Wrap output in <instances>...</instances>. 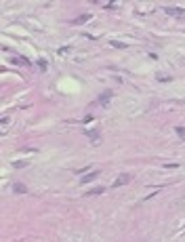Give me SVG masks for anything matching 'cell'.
<instances>
[{
  "label": "cell",
  "mask_w": 185,
  "mask_h": 242,
  "mask_svg": "<svg viewBox=\"0 0 185 242\" xmlns=\"http://www.w3.org/2000/svg\"><path fill=\"white\" fill-rule=\"evenodd\" d=\"M164 13L170 17H177V19L185 17V9H181V7H164Z\"/></svg>",
  "instance_id": "1"
},
{
  "label": "cell",
  "mask_w": 185,
  "mask_h": 242,
  "mask_svg": "<svg viewBox=\"0 0 185 242\" xmlns=\"http://www.w3.org/2000/svg\"><path fill=\"white\" fill-rule=\"evenodd\" d=\"M111 97H114V91H109V88H107V91H105V93L99 97V105H101V107H107V105H109V99H111Z\"/></svg>",
  "instance_id": "2"
},
{
  "label": "cell",
  "mask_w": 185,
  "mask_h": 242,
  "mask_svg": "<svg viewBox=\"0 0 185 242\" xmlns=\"http://www.w3.org/2000/svg\"><path fill=\"white\" fill-rule=\"evenodd\" d=\"M92 19V15L90 13H84V15H80V17H76V19H72L69 23H72V26H80V23H86V21H90Z\"/></svg>",
  "instance_id": "3"
},
{
  "label": "cell",
  "mask_w": 185,
  "mask_h": 242,
  "mask_svg": "<svg viewBox=\"0 0 185 242\" xmlns=\"http://www.w3.org/2000/svg\"><path fill=\"white\" fill-rule=\"evenodd\" d=\"M130 179H133V177H130L128 173H124V175H120L118 179H116V181H114L111 185H114V187H120V185H126V183H128Z\"/></svg>",
  "instance_id": "4"
},
{
  "label": "cell",
  "mask_w": 185,
  "mask_h": 242,
  "mask_svg": "<svg viewBox=\"0 0 185 242\" xmlns=\"http://www.w3.org/2000/svg\"><path fill=\"white\" fill-rule=\"evenodd\" d=\"M99 175H101V171H92V173H88V175H84V177L80 179V183H82V185H84V183H90V181H95V179H97Z\"/></svg>",
  "instance_id": "5"
},
{
  "label": "cell",
  "mask_w": 185,
  "mask_h": 242,
  "mask_svg": "<svg viewBox=\"0 0 185 242\" xmlns=\"http://www.w3.org/2000/svg\"><path fill=\"white\" fill-rule=\"evenodd\" d=\"M13 192L15 194H28V187L23 183H13Z\"/></svg>",
  "instance_id": "6"
},
{
  "label": "cell",
  "mask_w": 185,
  "mask_h": 242,
  "mask_svg": "<svg viewBox=\"0 0 185 242\" xmlns=\"http://www.w3.org/2000/svg\"><path fill=\"white\" fill-rule=\"evenodd\" d=\"M84 135H86V137H90V141H92V143H97V141H99V133H97V131H84Z\"/></svg>",
  "instance_id": "7"
},
{
  "label": "cell",
  "mask_w": 185,
  "mask_h": 242,
  "mask_svg": "<svg viewBox=\"0 0 185 242\" xmlns=\"http://www.w3.org/2000/svg\"><path fill=\"white\" fill-rule=\"evenodd\" d=\"M25 166H30L28 160H15L13 162V168H25Z\"/></svg>",
  "instance_id": "8"
},
{
  "label": "cell",
  "mask_w": 185,
  "mask_h": 242,
  "mask_svg": "<svg viewBox=\"0 0 185 242\" xmlns=\"http://www.w3.org/2000/svg\"><path fill=\"white\" fill-rule=\"evenodd\" d=\"M105 192V187H95V189H90V192H86L84 196H99V194H103Z\"/></svg>",
  "instance_id": "9"
},
{
  "label": "cell",
  "mask_w": 185,
  "mask_h": 242,
  "mask_svg": "<svg viewBox=\"0 0 185 242\" xmlns=\"http://www.w3.org/2000/svg\"><path fill=\"white\" fill-rule=\"evenodd\" d=\"M13 63H19V65H30L28 59H23V57H13Z\"/></svg>",
  "instance_id": "10"
},
{
  "label": "cell",
  "mask_w": 185,
  "mask_h": 242,
  "mask_svg": "<svg viewBox=\"0 0 185 242\" xmlns=\"http://www.w3.org/2000/svg\"><path fill=\"white\" fill-rule=\"evenodd\" d=\"M175 133H177V135H179V137L185 141V129H183V126H177V129H175Z\"/></svg>",
  "instance_id": "11"
},
{
  "label": "cell",
  "mask_w": 185,
  "mask_h": 242,
  "mask_svg": "<svg viewBox=\"0 0 185 242\" xmlns=\"http://www.w3.org/2000/svg\"><path fill=\"white\" fill-rule=\"evenodd\" d=\"M109 44H111V46H116V48H126V44H124V42H118V40H111Z\"/></svg>",
  "instance_id": "12"
},
{
  "label": "cell",
  "mask_w": 185,
  "mask_h": 242,
  "mask_svg": "<svg viewBox=\"0 0 185 242\" xmlns=\"http://www.w3.org/2000/svg\"><path fill=\"white\" fill-rule=\"evenodd\" d=\"M38 67L42 72H46V67H49V65H46V59H38Z\"/></svg>",
  "instance_id": "13"
},
{
  "label": "cell",
  "mask_w": 185,
  "mask_h": 242,
  "mask_svg": "<svg viewBox=\"0 0 185 242\" xmlns=\"http://www.w3.org/2000/svg\"><path fill=\"white\" fill-rule=\"evenodd\" d=\"M69 51H72V46H61L57 53H59V55H65V53H69Z\"/></svg>",
  "instance_id": "14"
},
{
  "label": "cell",
  "mask_w": 185,
  "mask_h": 242,
  "mask_svg": "<svg viewBox=\"0 0 185 242\" xmlns=\"http://www.w3.org/2000/svg\"><path fill=\"white\" fill-rule=\"evenodd\" d=\"M9 122H11V120H9V118H2V133L7 131V126H9Z\"/></svg>",
  "instance_id": "15"
},
{
  "label": "cell",
  "mask_w": 185,
  "mask_h": 242,
  "mask_svg": "<svg viewBox=\"0 0 185 242\" xmlns=\"http://www.w3.org/2000/svg\"><path fill=\"white\" fill-rule=\"evenodd\" d=\"M166 168H179V164H175V162H170V164H164Z\"/></svg>",
  "instance_id": "16"
}]
</instances>
